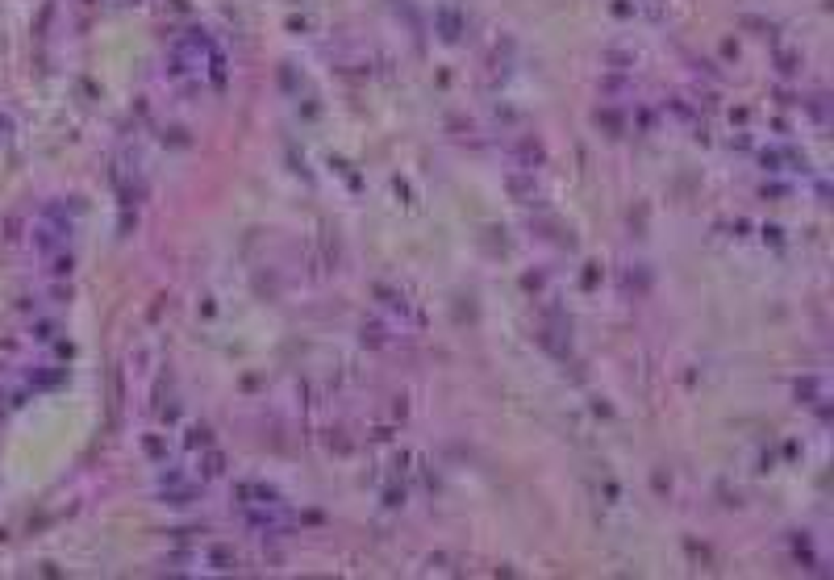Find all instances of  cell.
Here are the masks:
<instances>
[{
	"instance_id": "obj_1",
	"label": "cell",
	"mask_w": 834,
	"mask_h": 580,
	"mask_svg": "<svg viewBox=\"0 0 834 580\" xmlns=\"http://www.w3.org/2000/svg\"><path fill=\"white\" fill-rule=\"evenodd\" d=\"M171 59H176V72H196V75L205 67H221L218 47H213V38L205 30H184L176 38V47H171Z\"/></svg>"
},
{
	"instance_id": "obj_2",
	"label": "cell",
	"mask_w": 834,
	"mask_h": 580,
	"mask_svg": "<svg viewBox=\"0 0 834 580\" xmlns=\"http://www.w3.org/2000/svg\"><path fill=\"white\" fill-rule=\"evenodd\" d=\"M234 501H238L242 514H246V509L284 506V497H279L271 484H263V480H242V484H234Z\"/></svg>"
},
{
	"instance_id": "obj_3",
	"label": "cell",
	"mask_w": 834,
	"mask_h": 580,
	"mask_svg": "<svg viewBox=\"0 0 834 580\" xmlns=\"http://www.w3.org/2000/svg\"><path fill=\"white\" fill-rule=\"evenodd\" d=\"M509 151H513V163H518L521 171H538L546 163V146L538 143L534 134H521V138L509 146Z\"/></svg>"
},
{
	"instance_id": "obj_4",
	"label": "cell",
	"mask_w": 834,
	"mask_h": 580,
	"mask_svg": "<svg viewBox=\"0 0 834 580\" xmlns=\"http://www.w3.org/2000/svg\"><path fill=\"white\" fill-rule=\"evenodd\" d=\"M438 30H443V38H447V42H460V34H463V13L455 9V4H443V9H438Z\"/></svg>"
},
{
	"instance_id": "obj_5",
	"label": "cell",
	"mask_w": 834,
	"mask_h": 580,
	"mask_svg": "<svg viewBox=\"0 0 834 580\" xmlns=\"http://www.w3.org/2000/svg\"><path fill=\"white\" fill-rule=\"evenodd\" d=\"M388 334H397V330L388 326V322H380V317H375V322H363V342H367V347H392Z\"/></svg>"
},
{
	"instance_id": "obj_6",
	"label": "cell",
	"mask_w": 834,
	"mask_h": 580,
	"mask_svg": "<svg viewBox=\"0 0 834 580\" xmlns=\"http://www.w3.org/2000/svg\"><path fill=\"white\" fill-rule=\"evenodd\" d=\"M221 472H226V460H221V451L209 447V455L201 460V480H218Z\"/></svg>"
}]
</instances>
